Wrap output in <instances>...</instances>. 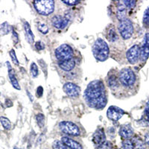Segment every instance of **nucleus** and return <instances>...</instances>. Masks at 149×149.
Returning <instances> with one entry per match:
<instances>
[{
  "label": "nucleus",
  "mask_w": 149,
  "mask_h": 149,
  "mask_svg": "<svg viewBox=\"0 0 149 149\" xmlns=\"http://www.w3.org/2000/svg\"><path fill=\"white\" fill-rule=\"evenodd\" d=\"M34 6L40 14L48 16L51 14L54 10V2L52 0L34 1Z\"/></svg>",
  "instance_id": "3"
},
{
  "label": "nucleus",
  "mask_w": 149,
  "mask_h": 149,
  "mask_svg": "<svg viewBox=\"0 0 149 149\" xmlns=\"http://www.w3.org/2000/svg\"><path fill=\"white\" fill-rule=\"evenodd\" d=\"M37 28H38V30L42 34H46L49 32V28H48L47 25H46L45 23H39Z\"/></svg>",
  "instance_id": "28"
},
{
  "label": "nucleus",
  "mask_w": 149,
  "mask_h": 149,
  "mask_svg": "<svg viewBox=\"0 0 149 149\" xmlns=\"http://www.w3.org/2000/svg\"><path fill=\"white\" fill-rule=\"evenodd\" d=\"M35 48L38 51H41L45 49V45L41 41H37L35 42Z\"/></svg>",
  "instance_id": "33"
},
{
  "label": "nucleus",
  "mask_w": 149,
  "mask_h": 149,
  "mask_svg": "<svg viewBox=\"0 0 149 149\" xmlns=\"http://www.w3.org/2000/svg\"><path fill=\"white\" fill-rule=\"evenodd\" d=\"M0 95H1V93H0Z\"/></svg>",
  "instance_id": "40"
},
{
  "label": "nucleus",
  "mask_w": 149,
  "mask_h": 149,
  "mask_svg": "<svg viewBox=\"0 0 149 149\" xmlns=\"http://www.w3.org/2000/svg\"><path fill=\"white\" fill-rule=\"evenodd\" d=\"M143 23L146 26H149V6L146 8L143 15Z\"/></svg>",
  "instance_id": "29"
},
{
  "label": "nucleus",
  "mask_w": 149,
  "mask_h": 149,
  "mask_svg": "<svg viewBox=\"0 0 149 149\" xmlns=\"http://www.w3.org/2000/svg\"><path fill=\"white\" fill-rule=\"evenodd\" d=\"M58 65H59L61 70H63V71L69 72L74 69V66H75V62H74V60L72 58V59L66 60V61H59Z\"/></svg>",
  "instance_id": "16"
},
{
  "label": "nucleus",
  "mask_w": 149,
  "mask_h": 149,
  "mask_svg": "<svg viewBox=\"0 0 149 149\" xmlns=\"http://www.w3.org/2000/svg\"><path fill=\"white\" fill-rule=\"evenodd\" d=\"M124 114V110L116 106H110L107 111V118L112 121H118L123 116Z\"/></svg>",
  "instance_id": "10"
},
{
  "label": "nucleus",
  "mask_w": 149,
  "mask_h": 149,
  "mask_svg": "<svg viewBox=\"0 0 149 149\" xmlns=\"http://www.w3.org/2000/svg\"><path fill=\"white\" fill-rule=\"evenodd\" d=\"M27 94H28V95H29V99H30V101L32 102L33 100H34V98H33L32 95H31V94L29 93V91H28V90H27Z\"/></svg>",
  "instance_id": "39"
},
{
  "label": "nucleus",
  "mask_w": 149,
  "mask_h": 149,
  "mask_svg": "<svg viewBox=\"0 0 149 149\" xmlns=\"http://www.w3.org/2000/svg\"><path fill=\"white\" fill-rule=\"evenodd\" d=\"M119 135L125 139H129L134 135V129L130 125H124L120 127Z\"/></svg>",
  "instance_id": "15"
},
{
  "label": "nucleus",
  "mask_w": 149,
  "mask_h": 149,
  "mask_svg": "<svg viewBox=\"0 0 149 149\" xmlns=\"http://www.w3.org/2000/svg\"><path fill=\"white\" fill-rule=\"evenodd\" d=\"M145 141H146V144H148L149 146V132L145 135Z\"/></svg>",
  "instance_id": "38"
},
{
  "label": "nucleus",
  "mask_w": 149,
  "mask_h": 149,
  "mask_svg": "<svg viewBox=\"0 0 149 149\" xmlns=\"http://www.w3.org/2000/svg\"><path fill=\"white\" fill-rule=\"evenodd\" d=\"M36 121H37V123L38 125L40 128L44 127L45 124V116L42 113H38L36 116Z\"/></svg>",
  "instance_id": "24"
},
{
  "label": "nucleus",
  "mask_w": 149,
  "mask_h": 149,
  "mask_svg": "<svg viewBox=\"0 0 149 149\" xmlns=\"http://www.w3.org/2000/svg\"><path fill=\"white\" fill-rule=\"evenodd\" d=\"M61 142H63V144L67 148H70L71 149H83V147L79 142L74 139H71L67 136H63L61 139Z\"/></svg>",
  "instance_id": "14"
},
{
  "label": "nucleus",
  "mask_w": 149,
  "mask_h": 149,
  "mask_svg": "<svg viewBox=\"0 0 149 149\" xmlns=\"http://www.w3.org/2000/svg\"><path fill=\"white\" fill-rule=\"evenodd\" d=\"M42 93H43V88L42 86H40L37 88V92H36V94H37V97H41L42 95Z\"/></svg>",
  "instance_id": "36"
},
{
  "label": "nucleus",
  "mask_w": 149,
  "mask_h": 149,
  "mask_svg": "<svg viewBox=\"0 0 149 149\" xmlns=\"http://www.w3.org/2000/svg\"><path fill=\"white\" fill-rule=\"evenodd\" d=\"M53 149H68V148L61 141L56 140L53 142Z\"/></svg>",
  "instance_id": "26"
},
{
  "label": "nucleus",
  "mask_w": 149,
  "mask_h": 149,
  "mask_svg": "<svg viewBox=\"0 0 149 149\" xmlns=\"http://www.w3.org/2000/svg\"><path fill=\"white\" fill-rule=\"evenodd\" d=\"M122 148L123 149H134V143L130 139H125L122 142Z\"/></svg>",
  "instance_id": "25"
},
{
  "label": "nucleus",
  "mask_w": 149,
  "mask_h": 149,
  "mask_svg": "<svg viewBox=\"0 0 149 149\" xmlns=\"http://www.w3.org/2000/svg\"><path fill=\"white\" fill-rule=\"evenodd\" d=\"M56 58L59 61H66V60L72 59L73 49L70 46L67 44H63L57 48V49L54 52Z\"/></svg>",
  "instance_id": "6"
},
{
  "label": "nucleus",
  "mask_w": 149,
  "mask_h": 149,
  "mask_svg": "<svg viewBox=\"0 0 149 149\" xmlns=\"http://www.w3.org/2000/svg\"><path fill=\"white\" fill-rule=\"evenodd\" d=\"M132 142L134 143V149H146L144 142L139 138H135Z\"/></svg>",
  "instance_id": "21"
},
{
  "label": "nucleus",
  "mask_w": 149,
  "mask_h": 149,
  "mask_svg": "<svg viewBox=\"0 0 149 149\" xmlns=\"http://www.w3.org/2000/svg\"><path fill=\"white\" fill-rule=\"evenodd\" d=\"M84 99L91 108L102 110L106 106L107 97L105 86L101 80L90 82L84 92Z\"/></svg>",
  "instance_id": "1"
},
{
  "label": "nucleus",
  "mask_w": 149,
  "mask_h": 149,
  "mask_svg": "<svg viewBox=\"0 0 149 149\" xmlns=\"http://www.w3.org/2000/svg\"><path fill=\"white\" fill-rule=\"evenodd\" d=\"M119 81L123 86H131L135 84L136 75L130 68H125L119 72Z\"/></svg>",
  "instance_id": "4"
},
{
  "label": "nucleus",
  "mask_w": 149,
  "mask_h": 149,
  "mask_svg": "<svg viewBox=\"0 0 149 149\" xmlns=\"http://www.w3.org/2000/svg\"><path fill=\"white\" fill-rule=\"evenodd\" d=\"M123 4L125 5L126 8H133L136 5V1H133V0H127V1H124Z\"/></svg>",
  "instance_id": "32"
},
{
  "label": "nucleus",
  "mask_w": 149,
  "mask_h": 149,
  "mask_svg": "<svg viewBox=\"0 0 149 149\" xmlns=\"http://www.w3.org/2000/svg\"><path fill=\"white\" fill-rule=\"evenodd\" d=\"M108 85L110 86V87L112 90H116V89L119 86V80H118V78H117L116 77L113 75V76L109 78Z\"/></svg>",
  "instance_id": "20"
},
{
  "label": "nucleus",
  "mask_w": 149,
  "mask_h": 149,
  "mask_svg": "<svg viewBox=\"0 0 149 149\" xmlns=\"http://www.w3.org/2000/svg\"><path fill=\"white\" fill-rule=\"evenodd\" d=\"M109 50L108 45L104 40L98 38L95 40L93 46V54L95 59L98 61H105L108 58Z\"/></svg>",
  "instance_id": "2"
},
{
  "label": "nucleus",
  "mask_w": 149,
  "mask_h": 149,
  "mask_svg": "<svg viewBox=\"0 0 149 149\" xmlns=\"http://www.w3.org/2000/svg\"><path fill=\"white\" fill-rule=\"evenodd\" d=\"M63 3L66 4V5H70V6H74L80 3L79 1H75V0H68V1H63Z\"/></svg>",
  "instance_id": "34"
},
{
  "label": "nucleus",
  "mask_w": 149,
  "mask_h": 149,
  "mask_svg": "<svg viewBox=\"0 0 149 149\" xmlns=\"http://www.w3.org/2000/svg\"><path fill=\"white\" fill-rule=\"evenodd\" d=\"M10 58H11L13 63H14L15 65H17V66H18L19 61L18 60H17V55H16L15 51H14V49H11V50L10 51Z\"/></svg>",
  "instance_id": "31"
},
{
  "label": "nucleus",
  "mask_w": 149,
  "mask_h": 149,
  "mask_svg": "<svg viewBox=\"0 0 149 149\" xmlns=\"http://www.w3.org/2000/svg\"><path fill=\"white\" fill-rule=\"evenodd\" d=\"M118 29H119L120 35L124 40H127L130 38L134 33V26H133L132 22L127 18L119 22Z\"/></svg>",
  "instance_id": "5"
},
{
  "label": "nucleus",
  "mask_w": 149,
  "mask_h": 149,
  "mask_svg": "<svg viewBox=\"0 0 149 149\" xmlns=\"http://www.w3.org/2000/svg\"><path fill=\"white\" fill-rule=\"evenodd\" d=\"M69 19L65 17H61V15H56L52 19V23L53 26L58 29H63L68 25Z\"/></svg>",
  "instance_id": "12"
},
{
  "label": "nucleus",
  "mask_w": 149,
  "mask_h": 149,
  "mask_svg": "<svg viewBox=\"0 0 149 149\" xmlns=\"http://www.w3.org/2000/svg\"><path fill=\"white\" fill-rule=\"evenodd\" d=\"M30 71L33 78H36L38 75V73H39L38 72V66L35 63H32L31 64Z\"/></svg>",
  "instance_id": "27"
},
{
  "label": "nucleus",
  "mask_w": 149,
  "mask_h": 149,
  "mask_svg": "<svg viewBox=\"0 0 149 149\" xmlns=\"http://www.w3.org/2000/svg\"><path fill=\"white\" fill-rule=\"evenodd\" d=\"M63 91L70 98H77L80 95L81 88L79 86L72 82H67L63 85Z\"/></svg>",
  "instance_id": "8"
},
{
  "label": "nucleus",
  "mask_w": 149,
  "mask_h": 149,
  "mask_svg": "<svg viewBox=\"0 0 149 149\" xmlns=\"http://www.w3.org/2000/svg\"><path fill=\"white\" fill-rule=\"evenodd\" d=\"M0 122H1L2 125L3 126L5 130H10V127H11V123L8 119L3 116L0 117Z\"/></svg>",
  "instance_id": "23"
},
{
  "label": "nucleus",
  "mask_w": 149,
  "mask_h": 149,
  "mask_svg": "<svg viewBox=\"0 0 149 149\" xmlns=\"http://www.w3.org/2000/svg\"><path fill=\"white\" fill-rule=\"evenodd\" d=\"M106 140V136H105L104 131L103 128L97 129L96 131L94 133L93 136V141L95 145L100 146L103 142Z\"/></svg>",
  "instance_id": "13"
},
{
  "label": "nucleus",
  "mask_w": 149,
  "mask_h": 149,
  "mask_svg": "<svg viewBox=\"0 0 149 149\" xmlns=\"http://www.w3.org/2000/svg\"><path fill=\"white\" fill-rule=\"evenodd\" d=\"M13 38H14V42H15V43L18 42V40H19L18 34H17V33L16 32V31H13Z\"/></svg>",
  "instance_id": "37"
},
{
  "label": "nucleus",
  "mask_w": 149,
  "mask_h": 149,
  "mask_svg": "<svg viewBox=\"0 0 149 149\" xmlns=\"http://www.w3.org/2000/svg\"><path fill=\"white\" fill-rule=\"evenodd\" d=\"M113 148V146H112V143L108 141H105L104 142H103L102 144H101L100 146H98V147L97 148V149H112Z\"/></svg>",
  "instance_id": "30"
},
{
  "label": "nucleus",
  "mask_w": 149,
  "mask_h": 149,
  "mask_svg": "<svg viewBox=\"0 0 149 149\" xmlns=\"http://www.w3.org/2000/svg\"><path fill=\"white\" fill-rule=\"evenodd\" d=\"M8 76H9V78H10V83H11L12 86H14L16 90H20L21 87H20V86H19V82H18V81H17V78H16L14 70H8Z\"/></svg>",
  "instance_id": "18"
},
{
  "label": "nucleus",
  "mask_w": 149,
  "mask_h": 149,
  "mask_svg": "<svg viewBox=\"0 0 149 149\" xmlns=\"http://www.w3.org/2000/svg\"><path fill=\"white\" fill-rule=\"evenodd\" d=\"M24 30H25V34H26V37L28 42L29 43H33L34 40V36L31 30L30 25L27 22L24 23Z\"/></svg>",
  "instance_id": "17"
},
{
  "label": "nucleus",
  "mask_w": 149,
  "mask_h": 149,
  "mask_svg": "<svg viewBox=\"0 0 149 149\" xmlns=\"http://www.w3.org/2000/svg\"><path fill=\"white\" fill-rule=\"evenodd\" d=\"M149 58V33H147L144 37V41L140 48L139 58L142 61L145 62Z\"/></svg>",
  "instance_id": "11"
},
{
  "label": "nucleus",
  "mask_w": 149,
  "mask_h": 149,
  "mask_svg": "<svg viewBox=\"0 0 149 149\" xmlns=\"http://www.w3.org/2000/svg\"><path fill=\"white\" fill-rule=\"evenodd\" d=\"M10 29V27L8 26V23H4L2 25V31H5L4 34H8V33L9 32Z\"/></svg>",
  "instance_id": "35"
},
{
  "label": "nucleus",
  "mask_w": 149,
  "mask_h": 149,
  "mask_svg": "<svg viewBox=\"0 0 149 149\" xmlns=\"http://www.w3.org/2000/svg\"><path fill=\"white\" fill-rule=\"evenodd\" d=\"M140 54V48L138 45H134L128 49L126 53V57L128 62L131 64H135L138 61Z\"/></svg>",
  "instance_id": "9"
},
{
  "label": "nucleus",
  "mask_w": 149,
  "mask_h": 149,
  "mask_svg": "<svg viewBox=\"0 0 149 149\" xmlns=\"http://www.w3.org/2000/svg\"><path fill=\"white\" fill-rule=\"evenodd\" d=\"M118 38L116 32L114 28L110 29L107 32V39L110 41V42H115Z\"/></svg>",
  "instance_id": "22"
},
{
  "label": "nucleus",
  "mask_w": 149,
  "mask_h": 149,
  "mask_svg": "<svg viewBox=\"0 0 149 149\" xmlns=\"http://www.w3.org/2000/svg\"><path fill=\"white\" fill-rule=\"evenodd\" d=\"M125 16L126 7L123 4V2H122V3H121V5H119V7H118V10H117V17L121 21L126 19Z\"/></svg>",
  "instance_id": "19"
},
{
  "label": "nucleus",
  "mask_w": 149,
  "mask_h": 149,
  "mask_svg": "<svg viewBox=\"0 0 149 149\" xmlns=\"http://www.w3.org/2000/svg\"><path fill=\"white\" fill-rule=\"evenodd\" d=\"M59 128L63 133L71 136L80 135V129L74 123L68 121H63L59 123Z\"/></svg>",
  "instance_id": "7"
}]
</instances>
